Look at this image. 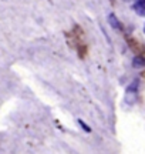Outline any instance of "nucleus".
Here are the masks:
<instances>
[{
    "mask_svg": "<svg viewBox=\"0 0 145 154\" xmlns=\"http://www.w3.org/2000/svg\"><path fill=\"white\" fill-rule=\"evenodd\" d=\"M134 10L137 11V14L145 16V0H137V3L134 5Z\"/></svg>",
    "mask_w": 145,
    "mask_h": 154,
    "instance_id": "1",
    "label": "nucleus"
},
{
    "mask_svg": "<svg viewBox=\"0 0 145 154\" xmlns=\"http://www.w3.org/2000/svg\"><path fill=\"white\" fill-rule=\"evenodd\" d=\"M108 22H110V24H111L114 29H117V30H120V29H121L120 23H118V20L115 19V16H114V14H110V17H108Z\"/></svg>",
    "mask_w": 145,
    "mask_h": 154,
    "instance_id": "2",
    "label": "nucleus"
},
{
    "mask_svg": "<svg viewBox=\"0 0 145 154\" xmlns=\"http://www.w3.org/2000/svg\"><path fill=\"white\" fill-rule=\"evenodd\" d=\"M132 63H134V67L140 69V67H144L145 66V59H144V57H135Z\"/></svg>",
    "mask_w": 145,
    "mask_h": 154,
    "instance_id": "3",
    "label": "nucleus"
},
{
    "mask_svg": "<svg viewBox=\"0 0 145 154\" xmlns=\"http://www.w3.org/2000/svg\"><path fill=\"white\" fill-rule=\"evenodd\" d=\"M144 30H145V27H144Z\"/></svg>",
    "mask_w": 145,
    "mask_h": 154,
    "instance_id": "4",
    "label": "nucleus"
}]
</instances>
